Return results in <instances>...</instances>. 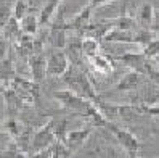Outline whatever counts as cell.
Segmentation results:
<instances>
[{
    "label": "cell",
    "mask_w": 159,
    "mask_h": 158,
    "mask_svg": "<svg viewBox=\"0 0 159 158\" xmlns=\"http://www.w3.org/2000/svg\"><path fill=\"white\" fill-rule=\"evenodd\" d=\"M53 98L58 100L61 107L69 110L71 113L84 116L87 119V123L92 124L93 127H106L108 126V119L103 116L101 111L92 103L90 100H85L84 97L74 94L72 90H55L53 92Z\"/></svg>",
    "instance_id": "6da1fadb"
},
{
    "label": "cell",
    "mask_w": 159,
    "mask_h": 158,
    "mask_svg": "<svg viewBox=\"0 0 159 158\" xmlns=\"http://www.w3.org/2000/svg\"><path fill=\"white\" fill-rule=\"evenodd\" d=\"M61 78L64 81V84L69 87V90H72L74 94L84 97L85 100H90L93 105H97L101 100V97L97 94L95 87H93L90 78L80 68L69 65V68L66 69V73H64Z\"/></svg>",
    "instance_id": "7a4b0ae2"
},
{
    "label": "cell",
    "mask_w": 159,
    "mask_h": 158,
    "mask_svg": "<svg viewBox=\"0 0 159 158\" xmlns=\"http://www.w3.org/2000/svg\"><path fill=\"white\" fill-rule=\"evenodd\" d=\"M108 121L116 123V121H134L135 118L143 116L140 103H106L100 100L95 105Z\"/></svg>",
    "instance_id": "3957f363"
},
{
    "label": "cell",
    "mask_w": 159,
    "mask_h": 158,
    "mask_svg": "<svg viewBox=\"0 0 159 158\" xmlns=\"http://www.w3.org/2000/svg\"><path fill=\"white\" fill-rule=\"evenodd\" d=\"M7 87L13 89L18 95L21 97L24 105H39V95H40V84L34 82L32 79H26L23 76H16L10 81Z\"/></svg>",
    "instance_id": "277c9868"
},
{
    "label": "cell",
    "mask_w": 159,
    "mask_h": 158,
    "mask_svg": "<svg viewBox=\"0 0 159 158\" xmlns=\"http://www.w3.org/2000/svg\"><path fill=\"white\" fill-rule=\"evenodd\" d=\"M69 68V60L64 50L55 49L45 57V78H61Z\"/></svg>",
    "instance_id": "5b68a950"
},
{
    "label": "cell",
    "mask_w": 159,
    "mask_h": 158,
    "mask_svg": "<svg viewBox=\"0 0 159 158\" xmlns=\"http://www.w3.org/2000/svg\"><path fill=\"white\" fill-rule=\"evenodd\" d=\"M53 124H55V119H50L48 123H45L42 127L37 129L35 132H32L29 153L43 150V148H48V147L53 145V142L57 141L55 132H53Z\"/></svg>",
    "instance_id": "8992f818"
},
{
    "label": "cell",
    "mask_w": 159,
    "mask_h": 158,
    "mask_svg": "<svg viewBox=\"0 0 159 158\" xmlns=\"http://www.w3.org/2000/svg\"><path fill=\"white\" fill-rule=\"evenodd\" d=\"M106 129L111 131V134L117 139V142L127 150L129 156L138 153V150H140V141L135 137V134H132L130 131H127V129H124V127H120L117 123H111V121L108 123Z\"/></svg>",
    "instance_id": "52a82bcc"
},
{
    "label": "cell",
    "mask_w": 159,
    "mask_h": 158,
    "mask_svg": "<svg viewBox=\"0 0 159 158\" xmlns=\"http://www.w3.org/2000/svg\"><path fill=\"white\" fill-rule=\"evenodd\" d=\"M50 24V29L47 32V42H48L53 49H60L63 50L64 45L68 42V36H66V27H64V15L63 12H60V15L55 18L53 21L48 23Z\"/></svg>",
    "instance_id": "ba28073f"
},
{
    "label": "cell",
    "mask_w": 159,
    "mask_h": 158,
    "mask_svg": "<svg viewBox=\"0 0 159 158\" xmlns=\"http://www.w3.org/2000/svg\"><path fill=\"white\" fill-rule=\"evenodd\" d=\"M93 127L92 124H89L87 123V126L85 127H80V129H69L68 131V134H66V137H64V145H66L69 150L74 153L76 150H79V148L87 142V139L90 137V134L93 132Z\"/></svg>",
    "instance_id": "9c48e42d"
},
{
    "label": "cell",
    "mask_w": 159,
    "mask_h": 158,
    "mask_svg": "<svg viewBox=\"0 0 159 158\" xmlns=\"http://www.w3.org/2000/svg\"><path fill=\"white\" fill-rule=\"evenodd\" d=\"M87 61L90 65V68L97 74H101V76H106V74L114 71V58L101 52L92 55V57H87Z\"/></svg>",
    "instance_id": "30bf717a"
},
{
    "label": "cell",
    "mask_w": 159,
    "mask_h": 158,
    "mask_svg": "<svg viewBox=\"0 0 159 158\" xmlns=\"http://www.w3.org/2000/svg\"><path fill=\"white\" fill-rule=\"evenodd\" d=\"M31 68V76L32 81L40 84L45 78V52H35L32 53L26 61Z\"/></svg>",
    "instance_id": "8fae6325"
},
{
    "label": "cell",
    "mask_w": 159,
    "mask_h": 158,
    "mask_svg": "<svg viewBox=\"0 0 159 158\" xmlns=\"http://www.w3.org/2000/svg\"><path fill=\"white\" fill-rule=\"evenodd\" d=\"M3 100H5V116H20V111L24 107V102L21 97L10 87L3 90Z\"/></svg>",
    "instance_id": "7c38bea8"
},
{
    "label": "cell",
    "mask_w": 159,
    "mask_h": 158,
    "mask_svg": "<svg viewBox=\"0 0 159 158\" xmlns=\"http://www.w3.org/2000/svg\"><path fill=\"white\" fill-rule=\"evenodd\" d=\"M145 76L135 71H129L125 76L114 86V92H135L140 86L143 84Z\"/></svg>",
    "instance_id": "4fadbf2b"
},
{
    "label": "cell",
    "mask_w": 159,
    "mask_h": 158,
    "mask_svg": "<svg viewBox=\"0 0 159 158\" xmlns=\"http://www.w3.org/2000/svg\"><path fill=\"white\" fill-rule=\"evenodd\" d=\"M154 7L148 2H143L142 5H138L137 8V13H135V21L137 24H140L145 29H151L153 23H154Z\"/></svg>",
    "instance_id": "5bb4252c"
},
{
    "label": "cell",
    "mask_w": 159,
    "mask_h": 158,
    "mask_svg": "<svg viewBox=\"0 0 159 158\" xmlns=\"http://www.w3.org/2000/svg\"><path fill=\"white\" fill-rule=\"evenodd\" d=\"M105 23H108L111 27H117V29H122V31H135V26H137L135 18L127 13L125 3L122 8V15H119L117 18H113V20H105Z\"/></svg>",
    "instance_id": "9a60e30c"
},
{
    "label": "cell",
    "mask_w": 159,
    "mask_h": 158,
    "mask_svg": "<svg viewBox=\"0 0 159 158\" xmlns=\"http://www.w3.org/2000/svg\"><path fill=\"white\" fill-rule=\"evenodd\" d=\"M16 68H15V61H13V57L8 55V57L0 61V84H2L5 89L7 86L10 84V81L16 76Z\"/></svg>",
    "instance_id": "2e32d148"
},
{
    "label": "cell",
    "mask_w": 159,
    "mask_h": 158,
    "mask_svg": "<svg viewBox=\"0 0 159 158\" xmlns=\"http://www.w3.org/2000/svg\"><path fill=\"white\" fill-rule=\"evenodd\" d=\"M134 32L135 31H122L117 27H111L105 34V42H122V44H134Z\"/></svg>",
    "instance_id": "e0dca14e"
},
{
    "label": "cell",
    "mask_w": 159,
    "mask_h": 158,
    "mask_svg": "<svg viewBox=\"0 0 159 158\" xmlns=\"http://www.w3.org/2000/svg\"><path fill=\"white\" fill-rule=\"evenodd\" d=\"M111 29V26L108 23H97V24H92L89 23L84 29L79 32V36H89V37H93V39L97 41H103V37H105V34Z\"/></svg>",
    "instance_id": "ac0fdd59"
},
{
    "label": "cell",
    "mask_w": 159,
    "mask_h": 158,
    "mask_svg": "<svg viewBox=\"0 0 159 158\" xmlns=\"http://www.w3.org/2000/svg\"><path fill=\"white\" fill-rule=\"evenodd\" d=\"M20 29L23 34H29V36H35L40 29V24H39V16L34 15V13H27L24 15L21 20H20Z\"/></svg>",
    "instance_id": "d6986e66"
},
{
    "label": "cell",
    "mask_w": 159,
    "mask_h": 158,
    "mask_svg": "<svg viewBox=\"0 0 159 158\" xmlns=\"http://www.w3.org/2000/svg\"><path fill=\"white\" fill-rule=\"evenodd\" d=\"M60 3H61V0H47L43 8L39 12V24L40 26H47L52 21V18L57 13Z\"/></svg>",
    "instance_id": "ffe728a7"
},
{
    "label": "cell",
    "mask_w": 159,
    "mask_h": 158,
    "mask_svg": "<svg viewBox=\"0 0 159 158\" xmlns=\"http://www.w3.org/2000/svg\"><path fill=\"white\" fill-rule=\"evenodd\" d=\"M2 36L5 37V39L8 41V42H15L18 37L21 36V29H20V21L16 20L15 16H11L10 20H8V23L5 24V27H3V31H2Z\"/></svg>",
    "instance_id": "44dd1931"
},
{
    "label": "cell",
    "mask_w": 159,
    "mask_h": 158,
    "mask_svg": "<svg viewBox=\"0 0 159 158\" xmlns=\"http://www.w3.org/2000/svg\"><path fill=\"white\" fill-rule=\"evenodd\" d=\"M80 49H82V53H84V57H85V58L101 52L100 41L93 39V37H89V36H82V39H80Z\"/></svg>",
    "instance_id": "7402d4cb"
},
{
    "label": "cell",
    "mask_w": 159,
    "mask_h": 158,
    "mask_svg": "<svg viewBox=\"0 0 159 158\" xmlns=\"http://www.w3.org/2000/svg\"><path fill=\"white\" fill-rule=\"evenodd\" d=\"M13 5L15 2L11 0H0V36H2V31L8 20L13 16Z\"/></svg>",
    "instance_id": "603a6c76"
},
{
    "label": "cell",
    "mask_w": 159,
    "mask_h": 158,
    "mask_svg": "<svg viewBox=\"0 0 159 158\" xmlns=\"http://www.w3.org/2000/svg\"><path fill=\"white\" fill-rule=\"evenodd\" d=\"M50 152H52L50 153L52 158H71L72 156V152L63 142H58V141L53 142V145L50 147Z\"/></svg>",
    "instance_id": "cb8c5ba5"
},
{
    "label": "cell",
    "mask_w": 159,
    "mask_h": 158,
    "mask_svg": "<svg viewBox=\"0 0 159 158\" xmlns=\"http://www.w3.org/2000/svg\"><path fill=\"white\" fill-rule=\"evenodd\" d=\"M142 53L146 60H154L159 55V36L156 39H153L149 44H146L145 47H142Z\"/></svg>",
    "instance_id": "d4e9b609"
},
{
    "label": "cell",
    "mask_w": 159,
    "mask_h": 158,
    "mask_svg": "<svg viewBox=\"0 0 159 158\" xmlns=\"http://www.w3.org/2000/svg\"><path fill=\"white\" fill-rule=\"evenodd\" d=\"M27 13H31V7L26 0H16V3L13 5V16L16 18L18 21Z\"/></svg>",
    "instance_id": "484cf974"
},
{
    "label": "cell",
    "mask_w": 159,
    "mask_h": 158,
    "mask_svg": "<svg viewBox=\"0 0 159 158\" xmlns=\"http://www.w3.org/2000/svg\"><path fill=\"white\" fill-rule=\"evenodd\" d=\"M0 158H29V155L21 152L20 148H16L13 145V148H10V150H3L0 152Z\"/></svg>",
    "instance_id": "4316f807"
},
{
    "label": "cell",
    "mask_w": 159,
    "mask_h": 158,
    "mask_svg": "<svg viewBox=\"0 0 159 158\" xmlns=\"http://www.w3.org/2000/svg\"><path fill=\"white\" fill-rule=\"evenodd\" d=\"M142 103L143 105H148V107H153V105L159 103V89L157 90H148L146 92V97L143 98Z\"/></svg>",
    "instance_id": "83f0119b"
},
{
    "label": "cell",
    "mask_w": 159,
    "mask_h": 158,
    "mask_svg": "<svg viewBox=\"0 0 159 158\" xmlns=\"http://www.w3.org/2000/svg\"><path fill=\"white\" fill-rule=\"evenodd\" d=\"M140 110H142V115H143V116H154V118H159V107H156V105L148 107V105L140 103Z\"/></svg>",
    "instance_id": "f1b7e54d"
},
{
    "label": "cell",
    "mask_w": 159,
    "mask_h": 158,
    "mask_svg": "<svg viewBox=\"0 0 159 158\" xmlns=\"http://www.w3.org/2000/svg\"><path fill=\"white\" fill-rule=\"evenodd\" d=\"M8 49H10V42L3 36H0V61H3L8 57Z\"/></svg>",
    "instance_id": "f546056e"
},
{
    "label": "cell",
    "mask_w": 159,
    "mask_h": 158,
    "mask_svg": "<svg viewBox=\"0 0 159 158\" xmlns=\"http://www.w3.org/2000/svg\"><path fill=\"white\" fill-rule=\"evenodd\" d=\"M50 153H52V152H50V147H48V148H43V150L29 153V158H52Z\"/></svg>",
    "instance_id": "4dcf8cb0"
},
{
    "label": "cell",
    "mask_w": 159,
    "mask_h": 158,
    "mask_svg": "<svg viewBox=\"0 0 159 158\" xmlns=\"http://www.w3.org/2000/svg\"><path fill=\"white\" fill-rule=\"evenodd\" d=\"M111 2H114V0H87V5L92 8H98L101 5H106V3H111Z\"/></svg>",
    "instance_id": "1f68e13d"
},
{
    "label": "cell",
    "mask_w": 159,
    "mask_h": 158,
    "mask_svg": "<svg viewBox=\"0 0 159 158\" xmlns=\"http://www.w3.org/2000/svg\"><path fill=\"white\" fill-rule=\"evenodd\" d=\"M153 31H157L159 32V12H154V23H153Z\"/></svg>",
    "instance_id": "d6a6232c"
},
{
    "label": "cell",
    "mask_w": 159,
    "mask_h": 158,
    "mask_svg": "<svg viewBox=\"0 0 159 158\" xmlns=\"http://www.w3.org/2000/svg\"><path fill=\"white\" fill-rule=\"evenodd\" d=\"M3 90H5V87H3L2 84H0V94H3Z\"/></svg>",
    "instance_id": "836d02e7"
},
{
    "label": "cell",
    "mask_w": 159,
    "mask_h": 158,
    "mask_svg": "<svg viewBox=\"0 0 159 158\" xmlns=\"http://www.w3.org/2000/svg\"><path fill=\"white\" fill-rule=\"evenodd\" d=\"M154 60H156V61H157V63H156V65H157V69H159V55H157V57H156V58H154Z\"/></svg>",
    "instance_id": "e575fe53"
},
{
    "label": "cell",
    "mask_w": 159,
    "mask_h": 158,
    "mask_svg": "<svg viewBox=\"0 0 159 158\" xmlns=\"http://www.w3.org/2000/svg\"><path fill=\"white\" fill-rule=\"evenodd\" d=\"M129 158H138V156H137V155H130Z\"/></svg>",
    "instance_id": "d590c367"
}]
</instances>
